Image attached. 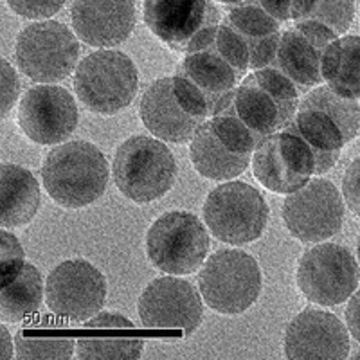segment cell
Listing matches in <instances>:
<instances>
[{
	"label": "cell",
	"mask_w": 360,
	"mask_h": 360,
	"mask_svg": "<svg viewBox=\"0 0 360 360\" xmlns=\"http://www.w3.org/2000/svg\"><path fill=\"white\" fill-rule=\"evenodd\" d=\"M44 188L58 205L82 209L103 197L108 184V162L89 141L56 146L41 166Z\"/></svg>",
	"instance_id": "cell-1"
},
{
	"label": "cell",
	"mask_w": 360,
	"mask_h": 360,
	"mask_svg": "<svg viewBox=\"0 0 360 360\" xmlns=\"http://www.w3.org/2000/svg\"><path fill=\"white\" fill-rule=\"evenodd\" d=\"M139 114L144 127L157 139L173 144L191 141L211 117L204 96L179 74L157 79L148 86L141 99Z\"/></svg>",
	"instance_id": "cell-2"
},
{
	"label": "cell",
	"mask_w": 360,
	"mask_h": 360,
	"mask_svg": "<svg viewBox=\"0 0 360 360\" xmlns=\"http://www.w3.org/2000/svg\"><path fill=\"white\" fill-rule=\"evenodd\" d=\"M112 169L123 197L135 204H150L173 188L176 162L160 139L134 135L117 148Z\"/></svg>",
	"instance_id": "cell-3"
},
{
	"label": "cell",
	"mask_w": 360,
	"mask_h": 360,
	"mask_svg": "<svg viewBox=\"0 0 360 360\" xmlns=\"http://www.w3.org/2000/svg\"><path fill=\"white\" fill-rule=\"evenodd\" d=\"M137 89V67L121 51H96L83 58L74 74L76 96L94 114H117L134 101Z\"/></svg>",
	"instance_id": "cell-4"
},
{
	"label": "cell",
	"mask_w": 360,
	"mask_h": 360,
	"mask_svg": "<svg viewBox=\"0 0 360 360\" xmlns=\"http://www.w3.org/2000/svg\"><path fill=\"white\" fill-rule=\"evenodd\" d=\"M258 262L236 249H224L205 259L198 274L202 297L211 310L238 315L249 310L262 292Z\"/></svg>",
	"instance_id": "cell-5"
},
{
	"label": "cell",
	"mask_w": 360,
	"mask_h": 360,
	"mask_svg": "<svg viewBox=\"0 0 360 360\" xmlns=\"http://www.w3.org/2000/svg\"><path fill=\"white\" fill-rule=\"evenodd\" d=\"M258 148L250 131L229 114L207 119L191 139V162L209 180H231L249 168Z\"/></svg>",
	"instance_id": "cell-6"
},
{
	"label": "cell",
	"mask_w": 360,
	"mask_h": 360,
	"mask_svg": "<svg viewBox=\"0 0 360 360\" xmlns=\"http://www.w3.org/2000/svg\"><path fill=\"white\" fill-rule=\"evenodd\" d=\"M204 221L220 242L245 245L265 233L269 205L262 193L250 184L225 182L205 198Z\"/></svg>",
	"instance_id": "cell-7"
},
{
	"label": "cell",
	"mask_w": 360,
	"mask_h": 360,
	"mask_svg": "<svg viewBox=\"0 0 360 360\" xmlns=\"http://www.w3.org/2000/svg\"><path fill=\"white\" fill-rule=\"evenodd\" d=\"M143 9L153 37L176 53L205 49L221 22L213 0H144Z\"/></svg>",
	"instance_id": "cell-8"
},
{
	"label": "cell",
	"mask_w": 360,
	"mask_h": 360,
	"mask_svg": "<svg viewBox=\"0 0 360 360\" xmlns=\"http://www.w3.org/2000/svg\"><path fill=\"white\" fill-rule=\"evenodd\" d=\"M209 252V234L200 218L169 211L157 218L146 234L148 259L160 272L184 276L197 272Z\"/></svg>",
	"instance_id": "cell-9"
},
{
	"label": "cell",
	"mask_w": 360,
	"mask_h": 360,
	"mask_svg": "<svg viewBox=\"0 0 360 360\" xmlns=\"http://www.w3.org/2000/svg\"><path fill=\"white\" fill-rule=\"evenodd\" d=\"M78 58V38L62 22H34L22 29L17 38L15 60L18 69L37 83L63 82Z\"/></svg>",
	"instance_id": "cell-10"
},
{
	"label": "cell",
	"mask_w": 360,
	"mask_h": 360,
	"mask_svg": "<svg viewBox=\"0 0 360 360\" xmlns=\"http://www.w3.org/2000/svg\"><path fill=\"white\" fill-rule=\"evenodd\" d=\"M297 287L301 294L321 307L346 303L356 292L360 270L356 259L339 243L315 245L297 263Z\"/></svg>",
	"instance_id": "cell-11"
},
{
	"label": "cell",
	"mask_w": 360,
	"mask_h": 360,
	"mask_svg": "<svg viewBox=\"0 0 360 360\" xmlns=\"http://www.w3.org/2000/svg\"><path fill=\"white\" fill-rule=\"evenodd\" d=\"M107 299V279L86 259H65L51 270L45 301L54 315L69 321H89Z\"/></svg>",
	"instance_id": "cell-12"
},
{
	"label": "cell",
	"mask_w": 360,
	"mask_h": 360,
	"mask_svg": "<svg viewBox=\"0 0 360 360\" xmlns=\"http://www.w3.org/2000/svg\"><path fill=\"white\" fill-rule=\"evenodd\" d=\"M283 221L299 242H324L342 227L344 202L340 193L330 180L310 179L287 197L283 204Z\"/></svg>",
	"instance_id": "cell-13"
},
{
	"label": "cell",
	"mask_w": 360,
	"mask_h": 360,
	"mask_svg": "<svg viewBox=\"0 0 360 360\" xmlns=\"http://www.w3.org/2000/svg\"><path fill=\"white\" fill-rule=\"evenodd\" d=\"M252 172L256 180L269 191L290 195L311 179L315 159L299 135L281 130L254 150Z\"/></svg>",
	"instance_id": "cell-14"
},
{
	"label": "cell",
	"mask_w": 360,
	"mask_h": 360,
	"mask_svg": "<svg viewBox=\"0 0 360 360\" xmlns=\"http://www.w3.org/2000/svg\"><path fill=\"white\" fill-rule=\"evenodd\" d=\"M78 105L63 86L41 83L29 89L18 105V124L37 144H62L78 127Z\"/></svg>",
	"instance_id": "cell-15"
},
{
	"label": "cell",
	"mask_w": 360,
	"mask_h": 360,
	"mask_svg": "<svg viewBox=\"0 0 360 360\" xmlns=\"http://www.w3.org/2000/svg\"><path fill=\"white\" fill-rule=\"evenodd\" d=\"M141 323L150 330H182L191 335L202 323L204 307L198 292L186 279H153L143 290L137 304Z\"/></svg>",
	"instance_id": "cell-16"
},
{
	"label": "cell",
	"mask_w": 360,
	"mask_h": 360,
	"mask_svg": "<svg viewBox=\"0 0 360 360\" xmlns=\"http://www.w3.org/2000/svg\"><path fill=\"white\" fill-rule=\"evenodd\" d=\"M332 29L317 20L301 18L294 29L281 33L272 65L283 72L301 90L317 86L324 82L323 58L328 45L337 40Z\"/></svg>",
	"instance_id": "cell-17"
},
{
	"label": "cell",
	"mask_w": 360,
	"mask_h": 360,
	"mask_svg": "<svg viewBox=\"0 0 360 360\" xmlns=\"http://www.w3.org/2000/svg\"><path fill=\"white\" fill-rule=\"evenodd\" d=\"M349 353L348 328L333 314L304 310L295 315L285 333L288 359H346Z\"/></svg>",
	"instance_id": "cell-18"
},
{
	"label": "cell",
	"mask_w": 360,
	"mask_h": 360,
	"mask_svg": "<svg viewBox=\"0 0 360 360\" xmlns=\"http://www.w3.org/2000/svg\"><path fill=\"white\" fill-rule=\"evenodd\" d=\"M72 29L92 47H115L134 33L137 24L135 0H74Z\"/></svg>",
	"instance_id": "cell-19"
},
{
	"label": "cell",
	"mask_w": 360,
	"mask_h": 360,
	"mask_svg": "<svg viewBox=\"0 0 360 360\" xmlns=\"http://www.w3.org/2000/svg\"><path fill=\"white\" fill-rule=\"evenodd\" d=\"M218 114L233 115L250 131L258 146L288 124L278 101L252 78V74L242 79L229 103Z\"/></svg>",
	"instance_id": "cell-20"
},
{
	"label": "cell",
	"mask_w": 360,
	"mask_h": 360,
	"mask_svg": "<svg viewBox=\"0 0 360 360\" xmlns=\"http://www.w3.org/2000/svg\"><path fill=\"white\" fill-rule=\"evenodd\" d=\"M176 74L188 79L205 98L211 117L229 103L242 76L211 49L186 53V58L176 67Z\"/></svg>",
	"instance_id": "cell-21"
},
{
	"label": "cell",
	"mask_w": 360,
	"mask_h": 360,
	"mask_svg": "<svg viewBox=\"0 0 360 360\" xmlns=\"http://www.w3.org/2000/svg\"><path fill=\"white\" fill-rule=\"evenodd\" d=\"M283 130L299 135L308 144L314 153L317 175L332 169L339 160L344 144H348L342 130L326 112L303 103L299 105L292 121Z\"/></svg>",
	"instance_id": "cell-22"
},
{
	"label": "cell",
	"mask_w": 360,
	"mask_h": 360,
	"mask_svg": "<svg viewBox=\"0 0 360 360\" xmlns=\"http://www.w3.org/2000/svg\"><path fill=\"white\" fill-rule=\"evenodd\" d=\"M221 20L242 34L250 51V69L270 67L274 62L281 33L279 22L259 6L243 2L229 9Z\"/></svg>",
	"instance_id": "cell-23"
},
{
	"label": "cell",
	"mask_w": 360,
	"mask_h": 360,
	"mask_svg": "<svg viewBox=\"0 0 360 360\" xmlns=\"http://www.w3.org/2000/svg\"><path fill=\"white\" fill-rule=\"evenodd\" d=\"M40 209V186L29 169L17 164L0 168V225L15 229L27 225Z\"/></svg>",
	"instance_id": "cell-24"
},
{
	"label": "cell",
	"mask_w": 360,
	"mask_h": 360,
	"mask_svg": "<svg viewBox=\"0 0 360 360\" xmlns=\"http://www.w3.org/2000/svg\"><path fill=\"white\" fill-rule=\"evenodd\" d=\"M323 78L337 94L360 99V37L337 38L328 45Z\"/></svg>",
	"instance_id": "cell-25"
},
{
	"label": "cell",
	"mask_w": 360,
	"mask_h": 360,
	"mask_svg": "<svg viewBox=\"0 0 360 360\" xmlns=\"http://www.w3.org/2000/svg\"><path fill=\"white\" fill-rule=\"evenodd\" d=\"M44 301V281L38 269L25 263L15 279L0 290V319L18 323L37 314Z\"/></svg>",
	"instance_id": "cell-26"
},
{
	"label": "cell",
	"mask_w": 360,
	"mask_h": 360,
	"mask_svg": "<svg viewBox=\"0 0 360 360\" xmlns=\"http://www.w3.org/2000/svg\"><path fill=\"white\" fill-rule=\"evenodd\" d=\"M303 105L321 108L342 130L346 141H353L360 131V105L352 98L337 94L330 86H317L303 99Z\"/></svg>",
	"instance_id": "cell-27"
},
{
	"label": "cell",
	"mask_w": 360,
	"mask_h": 360,
	"mask_svg": "<svg viewBox=\"0 0 360 360\" xmlns=\"http://www.w3.org/2000/svg\"><path fill=\"white\" fill-rule=\"evenodd\" d=\"M44 330H22L15 337V356L18 360L70 359L76 340L60 333H41Z\"/></svg>",
	"instance_id": "cell-28"
},
{
	"label": "cell",
	"mask_w": 360,
	"mask_h": 360,
	"mask_svg": "<svg viewBox=\"0 0 360 360\" xmlns=\"http://www.w3.org/2000/svg\"><path fill=\"white\" fill-rule=\"evenodd\" d=\"M144 340L130 335H85L76 340V356L83 360L139 359Z\"/></svg>",
	"instance_id": "cell-29"
},
{
	"label": "cell",
	"mask_w": 360,
	"mask_h": 360,
	"mask_svg": "<svg viewBox=\"0 0 360 360\" xmlns=\"http://www.w3.org/2000/svg\"><path fill=\"white\" fill-rule=\"evenodd\" d=\"M205 49H211L218 56L224 58L242 78H245V72L250 69V51L247 41L236 29L221 20Z\"/></svg>",
	"instance_id": "cell-30"
},
{
	"label": "cell",
	"mask_w": 360,
	"mask_h": 360,
	"mask_svg": "<svg viewBox=\"0 0 360 360\" xmlns=\"http://www.w3.org/2000/svg\"><path fill=\"white\" fill-rule=\"evenodd\" d=\"M252 78L269 92L272 98L278 101L281 107L283 114L288 119V123L292 121L294 114L299 108V89L285 76L279 72L274 67H263V69L254 70Z\"/></svg>",
	"instance_id": "cell-31"
},
{
	"label": "cell",
	"mask_w": 360,
	"mask_h": 360,
	"mask_svg": "<svg viewBox=\"0 0 360 360\" xmlns=\"http://www.w3.org/2000/svg\"><path fill=\"white\" fill-rule=\"evenodd\" d=\"M353 15H355V2L353 0H315L314 8L304 18L321 22L339 37L349 29Z\"/></svg>",
	"instance_id": "cell-32"
},
{
	"label": "cell",
	"mask_w": 360,
	"mask_h": 360,
	"mask_svg": "<svg viewBox=\"0 0 360 360\" xmlns=\"http://www.w3.org/2000/svg\"><path fill=\"white\" fill-rule=\"evenodd\" d=\"M0 287H4L24 269L25 256L20 240L8 229L0 233Z\"/></svg>",
	"instance_id": "cell-33"
},
{
	"label": "cell",
	"mask_w": 360,
	"mask_h": 360,
	"mask_svg": "<svg viewBox=\"0 0 360 360\" xmlns=\"http://www.w3.org/2000/svg\"><path fill=\"white\" fill-rule=\"evenodd\" d=\"M67 0H8V6L15 15L29 20H44L56 15Z\"/></svg>",
	"instance_id": "cell-34"
},
{
	"label": "cell",
	"mask_w": 360,
	"mask_h": 360,
	"mask_svg": "<svg viewBox=\"0 0 360 360\" xmlns=\"http://www.w3.org/2000/svg\"><path fill=\"white\" fill-rule=\"evenodd\" d=\"M344 202L353 214L360 217V157L353 160L342 179Z\"/></svg>",
	"instance_id": "cell-35"
},
{
	"label": "cell",
	"mask_w": 360,
	"mask_h": 360,
	"mask_svg": "<svg viewBox=\"0 0 360 360\" xmlns=\"http://www.w3.org/2000/svg\"><path fill=\"white\" fill-rule=\"evenodd\" d=\"M2 63V117H8L9 110L15 107V101L20 94V79L6 58L0 60Z\"/></svg>",
	"instance_id": "cell-36"
},
{
	"label": "cell",
	"mask_w": 360,
	"mask_h": 360,
	"mask_svg": "<svg viewBox=\"0 0 360 360\" xmlns=\"http://www.w3.org/2000/svg\"><path fill=\"white\" fill-rule=\"evenodd\" d=\"M85 328H89V330H131L134 323L121 314L99 311L92 319L85 321Z\"/></svg>",
	"instance_id": "cell-37"
},
{
	"label": "cell",
	"mask_w": 360,
	"mask_h": 360,
	"mask_svg": "<svg viewBox=\"0 0 360 360\" xmlns=\"http://www.w3.org/2000/svg\"><path fill=\"white\" fill-rule=\"evenodd\" d=\"M250 4H256L266 11L270 17H274L276 20L281 22L292 20V4L290 0H245Z\"/></svg>",
	"instance_id": "cell-38"
},
{
	"label": "cell",
	"mask_w": 360,
	"mask_h": 360,
	"mask_svg": "<svg viewBox=\"0 0 360 360\" xmlns=\"http://www.w3.org/2000/svg\"><path fill=\"white\" fill-rule=\"evenodd\" d=\"M346 326L353 339L360 342V290H356L349 297L348 308H346Z\"/></svg>",
	"instance_id": "cell-39"
},
{
	"label": "cell",
	"mask_w": 360,
	"mask_h": 360,
	"mask_svg": "<svg viewBox=\"0 0 360 360\" xmlns=\"http://www.w3.org/2000/svg\"><path fill=\"white\" fill-rule=\"evenodd\" d=\"M15 353V342L11 340L9 330L6 326H0V360H9Z\"/></svg>",
	"instance_id": "cell-40"
},
{
	"label": "cell",
	"mask_w": 360,
	"mask_h": 360,
	"mask_svg": "<svg viewBox=\"0 0 360 360\" xmlns=\"http://www.w3.org/2000/svg\"><path fill=\"white\" fill-rule=\"evenodd\" d=\"M221 4H231V6H238V4H243L245 0H218Z\"/></svg>",
	"instance_id": "cell-41"
},
{
	"label": "cell",
	"mask_w": 360,
	"mask_h": 360,
	"mask_svg": "<svg viewBox=\"0 0 360 360\" xmlns=\"http://www.w3.org/2000/svg\"><path fill=\"white\" fill-rule=\"evenodd\" d=\"M356 254H359V259H360V238H359V245H356Z\"/></svg>",
	"instance_id": "cell-42"
},
{
	"label": "cell",
	"mask_w": 360,
	"mask_h": 360,
	"mask_svg": "<svg viewBox=\"0 0 360 360\" xmlns=\"http://www.w3.org/2000/svg\"><path fill=\"white\" fill-rule=\"evenodd\" d=\"M353 359H360V352H359V353H356V355H355V356H353Z\"/></svg>",
	"instance_id": "cell-43"
}]
</instances>
